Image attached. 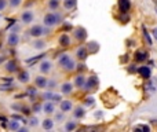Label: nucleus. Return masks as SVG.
<instances>
[{
  "label": "nucleus",
  "mask_w": 157,
  "mask_h": 132,
  "mask_svg": "<svg viewBox=\"0 0 157 132\" xmlns=\"http://www.w3.org/2000/svg\"><path fill=\"white\" fill-rule=\"evenodd\" d=\"M59 65L65 70H73L75 66H76L73 62V59H72L69 55H62V57L59 58Z\"/></svg>",
  "instance_id": "obj_1"
},
{
  "label": "nucleus",
  "mask_w": 157,
  "mask_h": 132,
  "mask_svg": "<svg viewBox=\"0 0 157 132\" xmlns=\"http://www.w3.org/2000/svg\"><path fill=\"white\" fill-rule=\"evenodd\" d=\"M58 21H59V18H58L55 14H52V13L47 14V15L44 17V24H46L47 26H52V25H55Z\"/></svg>",
  "instance_id": "obj_2"
},
{
  "label": "nucleus",
  "mask_w": 157,
  "mask_h": 132,
  "mask_svg": "<svg viewBox=\"0 0 157 132\" xmlns=\"http://www.w3.org/2000/svg\"><path fill=\"white\" fill-rule=\"evenodd\" d=\"M98 87V77L97 76H91V77L88 78V81H87L86 84H84V88L86 89H94Z\"/></svg>",
  "instance_id": "obj_3"
},
{
  "label": "nucleus",
  "mask_w": 157,
  "mask_h": 132,
  "mask_svg": "<svg viewBox=\"0 0 157 132\" xmlns=\"http://www.w3.org/2000/svg\"><path fill=\"white\" fill-rule=\"evenodd\" d=\"M138 73L141 74V77L146 78V80H149V78L152 77V70H150L149 66H141L138 69Z\"/></svg>",
  "instance_id": "obj_4"
},
{
  "label": "nucleus",
  "mask_w": 157,
  "mask_h": 132,
  "mask_svg": "<svg viewBox=\"0 0 157 132\" xmlns=\"http://www.w3.org/2000/svg\"><path fill=\"white\" fill-rule=\"evenodd\" d=\"M44 33H46L44 28L43 26H39V25H36V26H33L32 29H30V35H32L33 37H40V36H43Z\"/></svg>",
  "instance_id": "obj_5"
},
{
  "label": "nucleus",
  "mask_w": 157,
  "mask_h": 132,
  "mask_svg": "<svg viewBox=\"0 0 157 132\" xmlns=\"http://www.w3.org/2000/svg\"><path fill=\"white\" fill-rule=\"evenodd\" d=\"M119 8L121 13H128V10L131 8V2L130 0H119Z\"/></svg>",
  "instance_id": "obj_6"
},
{
  "label": "nucleus",
  "mask_w": 157,
  "mask_h": 132,
  "mask_svg": "<svg viewBox=\"0 0 157 132\" xmlns=\"http://www.w3.org/2000/svg\"><path fill=\"white\" fill-rule=\"evenodd\" d=\"M75 37L77 39V40L83 41L84 39L87 37V33H86V29L84 28H77L76 30H75Z\"/></svg>",
  "instance_id": "obj_7"
},
{
  "label": "nucleus",
  "mask_w": 157,
  "mask_h": 132,
  "mask_svg": "<svg viewBox=\"0 0 157 132\" xmlns=\"http://www.w3.org/2000/svg\"><path fill=\"white\" fill-rule=\"evenodd\" d=\"M134 58H135L136 62H144V61L147 59V52H145V51H136L135 55H134Z\"/></svg>",
  "instance_id": "obj_8"
},
{
  "label": "nucleus",
  "mask_w": 157,
  "mask_h": 132,
  "mask_svg": "<svg viewBox=\"0 0 157 132\" xmlns=\"http://www.w3.org/2000/svg\"><path fill=\"white\" fill-rule=\"evenodd\" d=\"M21 18H22V22H24V24H30V22L33 21V14L30 13V11H24Z\"/></svg>",
  "instance_id": "obj_9"
},
{
  "label": "nucleus",
  "mask_w": 157,
  "mask_h": 132,
  "mask_svg": "<svg viewBox=\"0 0 157 132\" xmlns=\"http://www.w3.org/2000/svg\"><path fill=\"white\" fill-rule=\"evenodd\" d=\"M35 83H36V85H37L39 88H46L47 84H48V81H47L46 77H36Z\"/></svg>",
  "instance_id": "obj_10"
},
{
  "label": "nucleus",
  "mask_w": 157,
  "mask_h": 132,
  "mask_svg": "<svg viewBox=\"0 0 157 132\" xmlns=\"http://www.w3.org/2000/svg\"><path fill=\"white\" fill-rule=\"evenodd\" d=\"M76 54H77L78 59H83V61L88 57V51H87V48H84V47H80V48L76 51Z\"/></svg>",
  "instance_id": "obj_11"
},
{
  "label": "nucleus",
  "mask_w": 157,
  "mask_h": 132,
  "mask_svg": "<svg viewBox=\"0 0 157 132\" xmlns=\"http://www.w3.org/2000/svg\"><path fill=\"white\" fill-rule=\"evenodd\" d=\"M19 41V37L17 33H10V36H8V44L10 46H17Z\"/></svg>",
  "instance_id": "obj_12"
},
{
  "label": "nucleus",
  "mask_w": 157,
  "mask_h": 132,
  "mask_svg": "<svg viewBox=\"0 0 157 132\" xmlns=\"http://www.w3.org/2000/svg\"><path fill=\"white\" fill-rule=\"evenodd\" d=\"M43 110L46 111L47 114H52V113H54V110H55L54 103H51V102H46V103H44V106H43Z\"/></svg>",
  "instance_id": "obj_13"
},
{
  "label": "nucleus",
  "mask_w": 157,
  "mask_h": 132,
  "mask_svg": "<svg viewBox=\"0 0 157 132\" xmlns=\"http://www.w3.org/2000/svg\"><path fill=\"white\" fill-rule=\"evenodd\" d=\"M61 110H62L63 113L71 111L72 110V102H71V100H63V102L61 103Z\"/></svg>",
  "instance_id": "obj_14"
},
{
  "label": "nucleus",
  "mask_w": 157,
  "mask_h": 132,
  "mask_svg": "<svg viewBox=\"0 0 157 132\" xmlns=\"http://www.w3.org/2000/svg\"><path fill=\"white\" fill-rule=\"evenodd\" d=\"M77 4V0H65L63 2V7L66 8V10H72V8H75Z\"/></svg>",
  "instance_id": "obj_15"
},
{
  "label": "nucleus",
  "mask_w": 157,
  "mask_h": 132,
  "mask_svg": "<svg viewBox=\"0 0 157 132\" xmlns=\"http://www.w3.org/2000/svg\"><path fill=\"white\" fill-rule=\"evenodd\" d=\"M59 44L62 47H68L69 44H71V39H69V36L68 35H62L59 37Z\"/></svg>",
  "instance_id": "obj_16"
},
{
  "label": "nucleus",
  "mask_w": 157,
  "mask_h": 132,
  "mask_svg": "<svg viewBox=\"0 0 157 132\" xmlns=\"http://www.w3.org/2000/svg\"><path fill=\"white\" fill-rule=\"evenodd\" d=\"M6 70H7V72H15L17 70V62L15 61H10V62H7L6 63Z\"/></svg>",
  "instance_id": "obj_17"
},
{
  "label": "nucleus",
  "mask_w": 157,
  "mask_h": 132,
  "mask_svg": "<svg viewBox=\"0 0 157 132\" xmlns=\"http://www.w3.org/2000/svg\"><path fill=\"white\" fill-rule=\"evenodd\" d=\"M84 84H86V80H84V76H77L76 78H75V85L78 87V88H81V87H84Z\"/></svg>",
  "instance_id": "obj_18"
},
{
  "label": "nucleus",
  "mask_w": 157,
  "mask_h": 132,
  "mask_svg": "<svg viewBox=\"0 0 157 132\" xmlns=\"http://www.w3.org/2000/svg\"><path fill=\"white\" fill-rule=\"evenodd\" d=\"M50 69H51V63L47 62V61H43V62H41V65H40V70H41V72H43V73H48Z\"/></svg>",
  "instance_id": "obj_19"
},
{
  "label": "nucleus",
  "mask_w": 157,
  "mask_h": 132,
  "mask_svg": "<svg viewBox=\"0 0 157 132\" xmlns=\"http://www.w3.org/2000/svg\"><path fill=\"white\" fill-rule=\"evenodd\" d=\"M144 39H145V40H146L147 46H153V40H152V37H150L149 32H147V30H146V28H144Z\"/></svg>",
  "instance_id": "obj_20"
},
{
  "label": "nucleus",
  "mask_w": 157,
  "mask_h": 132,
  "mask_svg": "<svg viewBox=\"0 0 157 132\" xmlns=\"http://www.w3.org/2000/svg\"><path fill=\"white\" fill-rule=\"evenodd\" d=\"M18 80L21 81V83H28V81H29V74H28V72H22V73H19Z\"/></svg>",
  "instance_id": "obj_21"
},
{
  "label": "nucleus",
  "mask_w": 157,
  "mask_h": 132,
  "mask_svg": "<svg viewBox=\"0 0 157 132\" xmlns=\"http://www.w3.org/2000/svg\"><path fill=\"white\" fill-rule=\"evenodd\" d=\"M61 91H62V94H71L72 92V84L71 83H65L62 85V88H61Z\"/></svg>",
  "instance_id": "obj_22"
},
{
  "label": "nucleus",
  "mask_w": 157,
  "mask_h": 132,
  "mask_svg": "<svg viewBox=\"0 0 157 132\" xmlns=\"http://www.w3.org/2000/svg\"><path fill=\"white\" fill-rule=\"evenodd\" d=\"M52 127H54V121H52V120L47 119V120H44L43 121V128L44 130H51Z\"/></svg>",
  "instance_id": "obj_23"
},
{
  "label": "nucleus",
  "mask_w": 157,
  "mask_h": 132,
  "mask_svg": "<svg viewBox=\"0 0 157 132\" xmlns=\"http://www.w3.org/2000/svg\"><path fill=\"white\" fill-rule=\"evenodd\" d=\"M48 6H50V8H51V10H57V8L59 7V0H50Z\"/></svg>",
  "instance_id": "obj_24"
},
{
  "label": "nucleus",
  "mask_w": 157,
  "mask_h": 132,
  "mask_svg": "<svg viewBox=\"0 0 157 132\" xmlns=\"http://www.w3.org/2000/svg\"><path fill=\"white\" fill-rule=\"evenodd\" d=\"M44 57V54H40L37 55V57H33V58H29V59H26V63H33V62H37L39 59H41V58Z\"/></svg>",
  "instance_id": "obj_25"
},
{
  "label": "nucleus",
  "mask_w": 157,
  "mask_h": 132,
  "mask_svg": "<svg viewBox=\"0 0 157 132\" xmlns=\"http://www.w3.org/2000/svg\"><path fill=\"white\" fill-rule=\"evenodd\" d=\"M8 128H10V130H13V131H18L19 130V124L17 121H10Z\"/></svg>",
  "instance_id": "obj_26"
},
{
  "label": "nucleus",
  "mask_w": 157,
  "mask_h": 132,
  "mask_svg": "<svg viewBox=\"0 0 157 132\" xmlns=\"http://www.w3.org/2000/svg\"><path fill=\"white\" fill-rule=\"evenodd\" d=\"M33 46H35V48H37V50H43L44 47H46V43H44V41H41V40H39V41H36Z\"/></svg>",
  "instance_id": "obj_27"
},
{
  "label": "nucleus",
  "mask_w": 157,
  "mask_h": 132,
  "mask_svg": "<svg viewBox=\"0 0 157 132\" xmlns=\"http://www.w3.org/2000/svg\"><path fill=\"white\" fill-rule=\"evenodd\" d=\"M75 116H76L77 119H81V117L84 116V109H81V107L76 109V111H75Z\"/></svg>",
  "instance_id": "obj_28"
},
{
  "label": "nucleus",
  "mask_w": 157,
  "mask_h": 132,
  "mask_svg": "<svg viewBox=\"0 0 157 132\" xmlns=\"http://www.w3.org/2000/svg\"><path fill=\"white\" fill-rule=\"evenodd\" d=\"M65 128H66V131H73L75 128H76V124H75V123H68V124L65 125Z\"/></svg>",
  "instance_id": "obj_29"
},
{
  "label": "nucleus",
  "mask_w": 157,
  "mask_h": 132,
  "mask_svg": "<svg viewBox=\"0 0 157 132\" xmlns=\"http://www.w3.org/2000/svg\"><path fill=\"white\" fill-rule=\"evenodd\" d=\"M10 4L11 7H18L21 4V0H10Z\"/></svg>",
  "instance_id": "obj_30"
},
{
  "label": "nucleus",
  "mask_w": 157,
  "mask_h": 132,
  "mask_svg": "<svg viewBox=\"0 0 157 132\" xmlns=\"http://www.w3.org/2000/svg\"><path fill=\"white\" fill-rule=\"evenodd\" d=\"M136 130H142V131L149 132V131H150V128L147 127V125H139V127H136Z\"/></svg>",
  "instance_id": "obj_31"
},
{
  "label": "nucleus",
  "mask_w": 157,
  "mask_h": 132,
  "mask_svg": "<svg viewBox=\"0 0 157 132\" xmlns=\"http://www.w3.org/2000/svg\"><path fill=\"white\" fill-rule=\"evenodd\" d=\"M6 6H7V2H6V0H0V11L4 10Z\"/></svg>",
  "instance_id": "obj_32"
},
{
  "label": "nucleus",
  "mask_w": 157,
  "mask_h": 132,
  "mask_svg": "<svg viewBox=\"0 0 157 132\" xmlns=\"http://www.w3.org/2000/svg\"><path fill=\"white\" fill-rule=\"evenodd\" d=\"M52 100H54V102H59V100H61V95H52Z\"/></svg>",
  "instance_id": "obj_33"
},
{
  "label": "nucleus",
  "mask_w": 157,
  "mask_h": 132,
  "mask_svg": "<svg viewBox=\"0 0 157 132\" xmlns=\"http://www.w3.org/2000/svg\"><path fill=\"white\" fill-rule=\"evenodd\" d=\"M52 95L54 94H51V92H46V94H44V98H46V99H52Z\"/></svg>",
  "instance_id": "obj_34"
},
{
  "label": "nucleus",
  "mask_w": 157,
  "mask_h": 132,
  "mask_svg": "<svg viewBox=\"0 0 157 132\" xmlns=\"http://www.w3.org/2000/svg\"><path fill=\"white\" fill-rule=\"evenodd\" d=\"M30 125L36 127V125H37V119H32V120H30Z\"/></svg>",
  "instance_id": "obj_35"
},
{
  "label": "nucleus",
  "mask_w": 157,
  "mask_h": 132,
  "mask_svg": "<svg viewBox=\"0 0 157 132\" xmlns=\"http://www.w3.org/2000/svg\"><path fill=\"white\" fill-rule=\"evenodd\" d=\"M92 103H94V100H92V98H88V100H86V105H92Z\"/></svg>",
  "instance_id": "obj_36"
},
{
  "label": "nucleus",
  "mask_w": 157,
  "mask_h": 132,
  "mask_svg": "<svg viewBox=\"0 0 157 132\" xmlns=\"http://www.w3.org/2000/svg\"><path fill=\"white\" fill-rule=\"evenodd\" d=\"M153 37H155L156 41H157V28H155V29H153Z\"/></svg>",
  "instance_id": "obj_37"
},
{
  "label": "nucleus",
  "mask_w": 157,
  "mask_h": 132,
  "mask_svg": "<svg viewBox=\"0 0 157 132\" xmlns=\"http://www.w3.org/2000/svg\"><path fill=\"white\" fill-rule=\"evenodd\" d=\"M29 94H30V95H36V89L30 88V89H29Z\"/></svg>",
  "instance_id": "obj_38"
},
{
  "label": "nucleus",
  "mask_w": 157,
  "mask_h": 132,
  "mask_svg": "<svg viewBox=\"0 0 157 132\" xmlns=\"http://www.w3.org/2000/svg\"><path fill=\"white\" fill-rule=\"evenodd\" d=\"M35 111H40V106H39V105L35 106Z\"/></svg>",
  "instance_id": "obj_39"
},
{
  "label": "nucleus",
  "mask_w": 157,
  "mask_h": 132,
  "mask_svg": "<svg viewBox=\"0 0 157 132\" xmlns=\"http://www.w3.org/2000/svg\"><path fill=\"white\" fill-rule=\"evenodd\" d=\"M3 61H4V58H3V57H0V63H2Z\"/></svg>",
  "instance_id": "obj_40"
}]
</instances>
